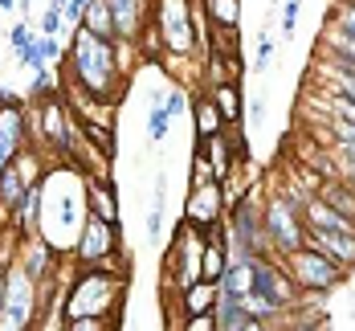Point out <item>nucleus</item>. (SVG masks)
I'll use <instances>...</instances> for the list:
<instances>
[{
    "mask_svg": "<svg viewBox=\"0 0 355 331\" xmlns=\"http://www.w3.org/2000/svg\"><path fill=\"white\" fill-rule=\"evenodd\" d=\"M90 217V205H86V172L62 160L45 172L41 180V221H37V233L62 254L78 246V233Z\"/></svg>",
    "mask_w": 355,
    "mask_h": 331,
    "instance_id": "nucleus-1",
    "label": "nucleus"
},
{
    "mask_svg": "<svg viewBox=\"0 0 355 331\" xmlns=\"http://www.w3.org/2000/svg\"><path fill=\"white\" fill-rule=\"evenodd\" d=\"M119 41V37H114ZM107 41V37H94L86 25H78V33H73V45L66 49V82H78V86H86L90 94H98V99H107V103H119V94H123V86H127V74L119 66V45Z\"/></svg>",
    "mask_w": 355,
    "mask_h": 331,
    "instance_id": "nucleus-2",
    "label": "nucleus"
},
{
    "mask_svg": "<svg viewBox=\"0 0 355 331\" xmlns=\"http://www.w3.org/2000/svg\"><path fill=\"white\" fill-rule=\"evenodd\" d=\"M123 287H127V274H110L98 266H82L70 278V291H66V307H62V319H82V315H98V319H114L119 323V307H123Z\"/></svg>",
    "mask_w": 355,
    "mask_h": 331,
    "instance_id": "nucleus-3",
    "label": "nucleus"
},
{
    "mask_svg": "<svg viewBox=\"0 0 355 331\" xmlns=\"http://www.w3.org/2000/svg\"><path fill=\"white\" fill-rule=\"evenodd\" d=\"M278 257H282V266L290 270V278L298 282L302 294H327V291H335V287H343L347 274H352L347 266H339L335 257H327L315 246H298V250L278 254Z\"/></svg>",
    "mask_w": 355,
    "mask_h": 331,
    "instance_id": "nucleus-4",
    "label": "nucleus"
},
{
    "mask_svg": "<svg viewBox=\"0 0 355 331\" xmlns=\"http://www.w3.org/2000/svg\"><path fill=\"white\" fill-rule=\"evenodd\" d=\"M205 241H209V233H205V229H196L192 221H184V225L176 229V237H172V246H168V254H164V278L176 287V294L184 291L188 282H196V278H200Z\"/></svg>",
    "mask_w": 355,
    "mask_h": 331,
    "instance_id": "nucleus-5",
    "label": "nucleus"
},
{
    "mask_svg": "<svg viewBox=\"0 0 355 331\" xmlns=\"http://www.w3.org/2000/svg\"><path fill=\"white\" fill-rule=\"evenodd\" d=\"M41 311V294H37V278L17 262L4 274V311H0V328L4 331H25L37 323Z\"/></svg>",
    "mask_w": 355,
    "mask_h": 331,
    "instance_id": "nucleus-6",
    "label": "nucleus"
},
{
    "mask_svg": "<svg viewBox=\"0 0 355 331\" xmlns=\"http://www.w3.org/2000/svg\"><path fill=\"white\" fill-rule=\"evenodd\" d=\"M261 221H266V233H270L274 254H290V250L306 246V221H302V209L290 205L282 192H270V196L261 201Z\"/></svg>",
    "mask_w": 355,
    "mask_h": 331,
    "instance_id": "nucleus-7",
    "label": "nucleus"
},
{
    "mask_svg": "<svg viewBox=\"0 0 355 331\" xmlns=\"http://www.w3.org/2000/svg\"><path fill=\"white\" fill-rule=\"evenodd\" d=\"M229 217V196H225V184L209 180V184H188V201H184V221H192L196 229L213 233L220 229Z\"/></svg>",
    "mask_w": 355,
    "mask_h": 331,
    "instance_id": "nucleus-8",
    "label": "nucleus"
},
{
    "mask_svg": "<svg viewBox=\"0 0 355 331\" xmlns=\"http://www.w3.org/2000/svg\"><path fill=\"white\" fill-rule=\"evenodd\" d=\"M119 250V225L107 217H98V213H90L86 225H82V233H78V246H73V262L78 266H98L107 254Z\"/></svg>",
    "mask_w": 355,
    "mask_h": 331,
    "instance_id": "nucleus-9",
    "label": "nucleus"
},
{
    "mask_svg": "<svg viewBox=\"0 0 355 331\" xmlns=\"http://www.w3.org/2000/svg\"><path fill=\"white\" fill-rule=\"evenodd\" d=\"M29 144V127H25V99L17 103H0V172L17 160V151Z\"/></svg>",
    "mask_w": 355,
    "mask_h": 331,
    "instance_id": "nucleus-10",
    "label": "nucleus"
},
{
    "mask_svg": "<svg viewBox=\"0 0 355 331\" xmlns=\"http://www.w3.org/2000/svg\"><path fill=\"white\" fill-rule=\"evenodd\" d=\"M216 331H257L261 323L249 315L245 298H229V294H220L216 298Z\"/></svg>",
    "mask_w": 355,
    "mask_h": 331,
    "instance_id": "nucleus-11",
    "label": "nucleus"
},
{
    "mask_svg": "<svg viewBox=\"0 0 355 331\" xmlns=\"http://www.w3.org/2000/svg\"><path fill=\"white\" fill-rule=\"evenodd\" d=\"M192 127H196V139H209V135H220L229 123H225V114L220 107L213 103V94L205 90V94H192Z\"/></svg>",
    "mask_w": 355,
    "mask_h": 331,
    "instance_id": "nucleus-12",
    "label": "nucleus"
},
{
    "mask_svg": "<svg viewBox=\"0 0 355 331\" xmlns=\"http://www.w3.org/2000/svg\"><path fill=\"white\" fill-rule=\"evenodd\" d=\"M86 205H90V213L119 225V192L107 176H86Z\"/></svg>",
    "mask_w": 355,
    "mask_h": 331,
    "instance_id": "nucleus-13",
    "label": "nucleus"
},
{
    "mask_svg": "<svg viewBox=\"0 0 355 331\" xmlns=\"http://www.w3.org/2000/svg\"><path fill=\"white\" fill-rule=\"evenodd\" d=\"M220 291H216V282L209 278H196V282H188L184 291H180V315L188 319V315H200V311H213Z\"/></svg>",
    "mask_w": 355,
    "mask_h": 331,
    "instance_id": "nucleus-14",
    "label": "nucleus"
},
{
    "mask_svg": "<svg viewBox=\"0 0 355 331\" xmlns=\"http://www.w3.org/2000/svg\"><path fill=\"white\" fill-rule=\"evenodd\" d=\"M205 90L213 94V103L220 107L225 123H229V127H237V123H241V114H245V103H241V86H237L233 78H225V82H213V86H205Z\"/></svg>",
    "mask_w": 355,
    "mask_h": 331,
    "instance_id": "nucleus-15",
    "label": "nucleus"
},
{
    "mask_svg": "<svg viewBox=\"0 0 355 331\" xmlns=\"http://www.w3.org/2000/svg\"><path fill=\"white\" fill-rule=\"evenodd\" d=\"M37 221H41V184H29L25 192H21V201L12 205V229L25 237V233H33Z\"/></svg>",
    "mask_w": 355,
    "mask_h": 331,
    "instance_id": "nucleus-16",
    "label": "nucleus"
},
{
    "mask_svg": "<svg viewBox=\"0 0 355 331\" xmlns=\"http://www.w3.org/2000/svg\"><path fill=\"white\" fill-rule=\"evenodd\" d=\"M216 291L229 298H245L253 291V262H229L225 274L216 278Z\"/></svg>",
    "mask_w": 355,
    "mask_h": 331,
    "instance_id": "nucleus-17",
    "label": "nucleus"
},
{
    "mask_svg": "<svg viewBox=\"0 0 355 331\" xmlns=\"http://www.w3.org/2000/svg\"><path fill=\"white\" fill-rule=\"evenodd\" d=\"M78 25H86L94 37H107V41H114V37H119V29H114V12H110L107 0H90Z\"/></svg>",
    "mask_w": 355,
    "mask_h": 331,
    "instance_id": "nucleus-18",
    "label": "nucleus"
},
{
    "mask_svg": "<svg viewBox=\"0 0 355 331\" xmlns=\"http://www.w3.org/2000/svg\"><path fill=\"white\" fill-rule=\"evenodd\" d=\"M205 12L213 29H237L241 25V0H205Z\"/></svg>",
    "mask_w": 355,
    "mask_h": 331,
    "instance_id": "nucleus-19",
    "label": "nucleus"
},
{
    "mask_svg": "<svg viewBox=\"0 0 355 331\" xmlns=\"http://www.w3.org/2000/svg\"><path fill=\"white\" fill-rule=\"evenodd\" d=\"M172 114H168V107L164 103H151V110H147V139L151 144H164L168 135H172Z\"/></svg>",
    "mask_w": 355,
    "mask_h": 331,
    "instance_id": "nucleus-20",
    "label": "nucleus"
},
{
    "mask_svg": "<svg viewBox=\"0 0 355 331\" xmlns=\"http://www.w3.org/2000/svg\"><path fill=\"white\" fill-rule=\"evenodd\" d=\"M298 12H302V0H286V4H282V17H278V33H282L286 41H294V33H298Z\"/></svg>",
    "mask_w": 355,
    "mask_h": 331,
    "instance_id": "nucleus-21",
    "label": "nucleus"
},
{
    "mask_svg": "<svg viewBox=\"0 0 355 331\" xmlns=\"http://www.w3.org/2000/svg\"><path fill=\"white\" fill-rule=\"evenodd\" d=\"M209 180H216V172H213V164H209V155L196 147V151H192V172H188V184H209Z\"/></svg>",
    "mask_w": 355,
    "mask_h": 331,
    "instance_id": "nucleus-22",
    "label": "nucleus"
},
{
    "mask_svg": "<svg viewBox=\"0 0 355 331\" xmlns=\"http://www.w3.org/2000/svg\"><path fill=\"white\" fill-rule=\"evenodd\" d=\"M331 21H335V25H343V29L355 37V0H335V8H331Z\"/></svg>",
    "mask_w": 355,
    "mask_h": 331,
    "instance_id": "nucleus-23",
    "label": "nucleus"
},
{
    "mask_svg": "<svg viewBox=\"0 0 355 331\" xmlns=\"http://www.w3.org/2000/svg\"><path fill=\"white\" fill-rule=\"evenodd\" d=\"M53 86H58V78H53L49 70H33V82H29V99H45Z\"/></svg>",
    "mask_w": 355,
    "mask_h": 331,
    "instance_id": "nucleus-24",
    "label": "nucleus"
},
{
    "mask_svg": "<svg viewBox=\"0 0 355 331\" xmlns=\"http://www.w3.org/2000/svg\"><path fill=\"white\" fill-rule=\"evenodd\" d=\"M62 21H66V12H62V4H49V8H45V17H41V33L58 37V33H62Z\"/></svg>",
    "mask_w": 355,
    "mask_h": 331,
    "instance_id": "nucleus-25",
    "label": "nucleus"
},
{
    "mask_svg": "<svg viewBox=\"0 0 355 331\" xmlns=\"http://www.w3.org/2000/svg\"><path fill=\"white\" fill-rule=\"evenodd\" d=\"M164 107H168V114L172 119H180V114H188V90H168V99H164Z\"/></svg>",
    "mask_w": 355,
    "mask_h": 331,
    "instance_id": "nucleus-26",
    "label": "nucleus"
},
{
    "mask_svg": "<svg viewBox=\"0 0 355 331\" xmlns=\"http://www.w3.org/2000/svg\"><path fill=\"white\" fill-rule=\"evenodd\" d=\"M188 331H216V311H200V315H188L184 319Z\"/></svg>",
    "mask_w": 355,
    "mask_h": 331,
    "instance_id": "nucleus-27",
    "label": "nucleus"
},
{
    "mask_svg": "<svg viewBox=\"0 0 355 331\" xmlns=\"http://www.w3.org/2000/svg\"><path fill=\"white\" fill-rule=\"evenodd\" d=\"M33 41H37V37H33V29H29V25H12V29H8V45H12L17 53H21L25 45H33Z\"/></svg>",
    "mask_w": 355,
    "mask_h": 331,
    "instance_id": "nucleus-28",
    "label": "nucleus"
},
{
    "mask_svg": "<svg viewBox=\"0 0 355 331\" xmlns=\"http://www.w3.org/2000/svg\"><path fill=\"white\" fill-rule=\"evenodd\" d=\"M270 62H274V41L261 33V37H257V70L266 74V70H270Z\"/></svg>",
    "mask_w": 355,
    "mask_h": 331,
    "instance_id": "nucleus-29",
    "label": "nucleus"
},
{
    "mask_svg": "<svg viewBox=\"0 0 355 331\" xmlns=\"http://www.w3.org/2000/svg\"><path fill=\"white\" fill-rule=\"evenodd\" d=\"M159 233H164V209H159V205H151V213H147V237H151V241H159Z\"/></svg>",
    "mask_w": 355,
    "mask_h": 331,
    "instance_id": "nucleus-30",
    "label": "nucleus"
},
{
    "mask_svg": "<svg viewBox=\"0 0 355 331\" xmlns=\"http://www.w3.org/2000/svg\"><path fill=\"white\" fill-rule=\"evenodd\" d=\"M164 201H168V176L159 172V176L151 180V205H159V209H164Z\"/></svg>",
    "mask_w": 355,
    "mask_h": 331,
    "instance_id": "nucleus-31",
    "label": "nucleus"
},
{
    "mask_svg": "<svg viewBox=\"0 0 355 331\" xmlns=\"http://www.w3.org/2000/svg\"><path fill=\"white\" fill-rule=\"evenodd\" d=\"M21 0H0V12H8V8H17Z\"/></svg>",
    "mask_w": 355,
    "mask_h": 331,
    "instance_id": "nucleus-32",
    "label": "nucleus"
},
{
    "mask_svg": "<svg viewBox=\"0 0 355 331\" xmlns=\"http://www.w3.org/2000/svg\"><path fill=\"white\" fill-rule=\"evenodd\" d=\"M0 311H4V274H0Z\"/></svg>",
    "mask_w": 355,
    "mask_h": 331,
    "instance_id": "nucleus-33",
    "label": "nucleus"
},
{
    "mask_svg": "<svg viewBox=\"0 0 355 331\" xmlns=\"http://www.w3.org/2000/svg\"><path fill=\"white\" fill-rule=\"evenodd\" d=\"M21 4H25V8H29V4H33V0H21Z\"/></svg>",
    "mask_w": 355,
    "mask_h": 331,
    "instance_id": "nucleus-34",
    "label": "nucleus"
}]
</instances>
